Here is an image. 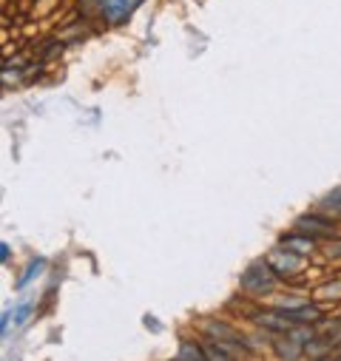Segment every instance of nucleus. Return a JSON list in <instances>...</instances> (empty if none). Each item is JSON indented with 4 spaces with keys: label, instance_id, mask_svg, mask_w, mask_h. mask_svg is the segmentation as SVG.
<instances>
[{
    "label": "nucleus",
    "instance_id": "nucleus-1",
    "mask_svg": "<svg viewBox=\"0 0 341 361\" xmlns=\"http://www.w3.org/2000/svg\"><path fill=\"white\" fill-rule=\"evenodd\" d=\"M205 333L207 336H211L214 341H219V345L227 350V353H233V356H244V353H251L253 347L248 345V341H244L233 327H227L225 325V321H207V325H205Z\"/></svg>",
    "mask_w": 341,
    "mask_h": 361
},
{
    "label": "nucleus",
    "instance_id": "nucleus-2",
    "mask_svg": "<svg viewBox=\"0 0 341 361\" xmlns=\"http://www.w3.org/2000/svg\"><path fill=\"white\" fill-rule=\"evenodd\" d=\"M276 284V273H273V268L270 264H251L248 271H244V276H242V288H248V290H253V293H268L270 288Z\"/></svg>",
    "mask_w": 341,
    "mask_h": 361
},
{
    "label": "nucleus",
    "instance_id": "nucleus-3",
    "mask_svg": "<svg viewBox=\"0 0 341 361\" xmlns=\"http://www.w3.org/2000/svg\"><path fill=\"white\" fill-rule=\"evenodd\" d=\"M268 264L273 268V273L276 276H290V273H296V271H301V259H299V253L293 256L290 251H276V253H270V259H268Z\"/></svg>",
    "mask_w": 341,
    "mask_h": 361
},
{
    "label": "nucleus",
    "instance_id": "nucleus-4",
    "mask_svg": "<svg viewBox=\"0 0 341 361\" xmlns=\"http://www.w3.org/2000/svg\"><path fill=\"white\" fill-rule=\"evenodd\" d=\"M281 313L290 325H313V321L321 316V310L316 305H301V308H290V310H281Z\"/></svg>",
    "mask_w": 341,
    "mask_h": 361
},
{
    "label": "nucleus",
    "instance_id": "nucleus-5",
    "mask_svg": "<svg viewBox=\"0 0 341 361\" xmlns=\"http://www.w3.org/2000/svg\"><path fill=\"white\" fill-rule=\"evenodd\" d=\"M97 3H100V12L108 17L111 23L123 21V17L128 14V9H131V3H128V0H97Z\"/></svg>",
    "mask_w": 341,
    "mask_h": 361
},
{
    "label": "nucleus",
    "instance_id": "nucleus-6",
    "mask_svg": "<svg viewBox=\"0 0 341 361\" xmlns=\"http://www.w3.org/2000/svg\"><path fill=\"white\" fill-rule=\"evenodd\" d=\"M284 248H290V253H299V256H305L316 248V239L313 236H299V234H290V236H284L281 239Z\"/></svg>",
    "mask_w": 341,
    "mask_h": 361
},
{
    "label": "nucleus",
    "instance_id": "nucleus-7",
    "mask_svg": "<svg viewBox=\"0 0 341 361\" xmlns=\"http://www.w3.org/2000/svg\"><path fill=\"white\" fill-rule=\"evenodd\" d=\"M256 321H259L262 327L276 330V333H281V330H288V327H290V321L284 319V313H256Z\"/></svg>",
    "mask_w": 341,
    "mask_h": 361
},
{
    "label": "nucleus",
    "instance_id": "nucleus-8",
    "mask_svg": "<svg viewBox=\"0 0 341 361\" xmlns=\"http://www.w3.org/2000/svg\"><path fill=\"white\" fill-rule=\"evenodd\" d=\"M299 231H305V234H327L330 231V222L327 219H321V216H301L296 222Z\"/></svg>",
    "mask_w": 341,
    "mask_h": 361
},
{
    "label": "nucleus",
    "instance_id": "nucleus-9",
    "mask_svg": "<svg viewBox=\"0 0 341 361\" xmlns=\"http://www.w3.org/2000/svg\"><path fill=\"white\" fill-rule=\"evenodd\" d=\"M202 350H205V356H207V361H233V353H227L219 341H214V338H205L202 341Z\"/></svg>",
    "mask_w": 341,
    "mask_h": 361
},
{
    "label": "nucleus",
    "instance_id": "nucleus-10",
    "mask_svg": "<svg viewBox=\"0 0 341 361\" xmlns=\"http://www.w3.org/2000/svg\"><path fill=\"white\" fill-rule=\"evenodd\" d=\"M179 361H207V356H205L202 347L194 345V341H182L179 345Z\"/></svg>",
    "mask_w": 341,
    "mask_h": 361
},
{
    "label": "nucleus",
    "instance_id": "nucleus-11",
    "mask_svg": "<svg viewBox=\"0 0 341 361\" xmlns=\"http://www.w3.org/2000/svg\"><path fill=\"white\" fill-rule=\"evenodd\" d=\"M43 264H46V262H43V259H37V262H34V264H29V271H26V276H23V279H21V282H17V288H23V284H26V282H29V279H31V276H37V271H43Z\"/></svg>",
    "mask_w": 341,
    "mask_h": 361
},
{
    "label": "nucleus",
    "instance_id": "nucleus-12",
    "mask_svg": "<svg viewBox=\"0 0 341 361\" xmlns=\"http://www.w3.org/2000/svg\"><path fill=\"white\" fill-rule=\"evenodd\" d=\"M327 208H330V211H338V214H341V191H336V194L327 199Z\"/></svg>",
    "mask_w": 341,
    "mask_h": 361
},
{
    "label": "nucleus",
    "instance_id": "nucleus-13",
    "mask_svg": "<svg viewBox=\"0 0 341 361\" xmlns=\"http://www.w3.org/2000/svg\"><path fill=\"white\" fill-rule=\"evenodd\" d=\"M26 316H29V308H23L21 313H17V325H23V321H26Z\"/></svg>",
    "mask_w": 341,
    "mask_h": 361
},
{
    "label": "nucleus",
    "instance_id": "nucleus-14",
    "mask_svg": "<svg viewBox=\"0 0 341 361\" xmlns=\"http://www.w3.org/2000/svg\"><path fill=\"white\" fill-rule=\"evenodd\" d=\"M333 253H341V242H336V245H333Z\"/></svg>",
    "mask_w": 341,
    "mask_h": 361
}]
</instances>
